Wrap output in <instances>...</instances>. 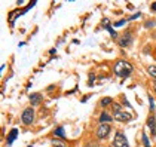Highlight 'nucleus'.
<instances>
[{"label":"nucleus","instance_id":"obj_1","mask_svg":"<svg viewBox=\"0 0 156 147\" xmlns=\"http://www.w3.org/2000/svg\"><path fill=\"white\" fill-rule=\"evenodd\" d=\"M132 73V65L129 62L126 61H118L115 64V74L116 76H119V77H126V76H129Z\"/></svg>","mask_w":156,"mask_h":147},{"label":"nucleus","instance_id":"obj_2","mask_svg":"<svg viewBox=\"0 0 156 147\" xmlns=\"http://www.w3.org/2000/svg\"><path fill=\"white\" fill-rule=\"evenodd\" d=\"M113 146L115 147H129V144H128V141H126V137L122 134V132H116L115 140H113Z\"/></svg>","mask_w":156,"mask_h":147},{"label":"nucleus","instance_id":"obj_3","mask_svg":"<svg viewBox=\"0 0 156 147\" xmlns=\"http://www.w3.org/2000/svg\"><path fill=\"white\" fill-rule=\"evenodd\" d=\"M108 132H110V125L108 123H101L98 126V129H97V137L98 138H106Z\"/></svg>","mask_w":156,"mask_h":147},{"label":"nucleus","instance_id":"obj_4","mask_svg":"<svg viewBox=\"0 0 156 147\" xmlns=\"http://www.w3.org/2000/svg\"><path fill=\"white\" fill-rule=\"evenodd\" d=\"M33 119H34V111H33V109H25L24 113H23V122L25 125H30V123L33 122Z\"/></svg>","mask_w":156,"mask_h":147},{"label":"nucleus","instance_id":"obj_5","mask_svg":"<svg viewBox=\"0 0 156 147\" xmlns=\"http://www.w3.org/2000/svg\"><path fill=\"white\" fill-rule=\"evenodd\" d=\"M118 43H119L122 48H128L129 45L132 43V37L129 33H125L123 36H120L119 37V40H118Z\"/></svg>","mask_w":156,"mask_h":147},{"label":"nucleus","instance_id":"obj_6","mask_svg":"<svg viewBox=\"0 0 156 147\" xmlns=\"http://www.w3.org/2000/svg\"><path fill=\"white\" fill-rule=\"evenodd\" d=\"M115 117H116V121H120V122H128V121L132 119V114L120 110V111H115Z\"/></svg>","mask_w":156,"mask_h":147},{"label":"nucleus","instance_id":"obj_7","mask_svg":"<svg viewBox=\"0 0 156 147\" xmlns=\"http://www.w3.org/2000/svg\"><path fill=\"white\" fill-rule=\"evenodd\" d=\"M147 125H149V128H150L152 134L156 135V121H155V116H150V117L147 119Z\"/></svg>","mask_w":156,"mask_h":147},{"label":"nucleus","instance_id":"obj_8","mask_svg":"<svg viewBox=\"0 0 156 147\" xmlns=\"http://www.w3.org/2000/svg\"><path fill=\"white\" fill-rule=\"evenodd\" d=\"M40 101H42V95H40V94H31V95H30V103H31L33 106H39Z\"/></svg>","mask_w":156,"mask_h":147},{"label":"nucleus","instance_id":"obj_9","mask_svg":"<svg viewBox=\"0 0 156 147\" xmlns=\"http://www.w3.org/2000/svg\"><path fill=\"white\" fill-rule=\"evenodd\" d=\"M100 121H101V123H108L112 121V117H110V114H107L106 111H103L101 116H100Z\"/></svg>","mask_w":156,"mask_h":147},{"label":"nucleus","instance_id":"obj_10","mask_svg":"<svg viewBox=\"0 0 156 147\" xmlns=\"http://www.w3.org/2000/svg\"><path fill=\"white\" fill-rule=\"evenodd\" d=\"M16 135H18V129H12V131H11V134H9V137H8V143H9V144L15 141Z\"/></svg>","mask_w":156,"mask_h":147},{"label":"nucleus","instance_id":"obj_11","mask_svg":"<svg viewBox=\"0 0 156 147\" xmlns=\"http://www.w3.org/2000/svg\"><path fill=\"white\" fill-rule=\"evenodd\" d=\"M147 72H149V74H150L152 77L156 79V65H150V67L147 68Z\"/></svg>","mask_w":156,"mask_h":147},{"label":"nucleus","instance_id":"obj_12","mask_svg":"<svg viewBox=\"0 0 156 147\" xmlns=\"http://www.w3.org/2000/svg\"><path fill=\"white\" fill-rule=\"evenodd\" d=\"M108 104H112V98H103L101 100V106H108Z\"/></svg>","mask_w":156,"mask_h":147},{"label":"nucleus","instance_id":"obj_13","mask_svg":"<svg viewBox=\"0 0 156 147\" xmlns=\"http://www.w3.org/2000/svg\"><path fill=\"white\" fill-rule=\"evenodd\" d=\"M55 135L64 137V129H62V128H57V131H55Z\"/></svg>","mask_w":156,"mask_h":147},{"label":"nucleus","instance_id":"obj_14","mask_svg":"<svg viewBox=\"0 0 156 147\" xmlns=\"http://www.w3.org/2000/svg\"><path fill=\"white\" fill-rule=\"evenodd\" d=\"M54 147H66V146H64L62 141H57V140H55V141H54Z\"/></svg>","mask_w":156,"mask_h":147},{"label":"nucleus","instance_id":"obj_15","mask_svg":"<svg viewBox=\"0 0 156 147\" xmlns=\"http://www.w3.org/2000/svg\"><path fill=\"white\" fill-rule=\"evenodd\" d=\"M149 101H150V110H153V109H155V101H153V98L150 97L149 98Z\"/></svg>","mask_w":156,"mask_h":147},{"label":"nucleus","instance_id":"obj_16","mask_svg":"<svg viewBox=\"0 0 156 147\" xmlns=\"http://www.w3.org/2000/svg\"><path fill=\"white\" fill-rule=\"evenodd\" d=\"M153 25H155V21H147V23H146V27H147V28H150V27H153Z\"/></svg>","mask_w":156,"mask_h":147},{"label":"nucleus","instance_id":"obj_17","mask_svg":"<svg viewBox=\"0 0 156 147\" xmlns=\"http://www.w3.org/2000/svg\"><path fill=\"white\" fill-rule=\"evenodd\" d=\"M125 24V19H120L119 23H116V24H115V27H120V25H123Z\"/></svg>","mask_w":156,"mask_h":147},{"label":"nucleus","instance_id":"obj_18","mask_svg":"<svg viewBox=\"0 0 156 147\" xmlns=\"http://www.w3.org/2000/svg\"><path fill=\"white\" fill-rule=\"evenodd\" d=\"M138 16H140V13H135V15H132L129 19H135V18H138Z\"/></svg>","mask_w":156,"mask_h":147},{"label":"nucleus","instance_id":"obj_19","mask_svg":"<svg viewBox=\"0 0 156 147\" xmlns=\"http://www.w3.org/2000/svg\"><path fill=\"white\" fill-rule=\"evenodd\" d=\"M152 9H153V11H156V2L153 3V5H152Z\"/></svg>","mask_w":156,"mask_h":147},{"label":"nucleus","instance_id":"obj_20","mask_svg":"<svg viewBox=\"0 0 156 147\" xmlns=\"http://www.w3.org/2000/svg\"><path fill=\"white\" fill-rule=\"evenodd\" d=\"M153 86H155V89H156V82H153Z\"/></svg>","mask_w":156,"mask_h":147}]
</instances>
